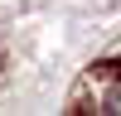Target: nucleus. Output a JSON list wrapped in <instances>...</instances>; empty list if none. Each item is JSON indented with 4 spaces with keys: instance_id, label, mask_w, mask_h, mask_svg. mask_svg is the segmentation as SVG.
Wrapping results in <instances>:
<instances>
[{
    "instance_id": "obj_1",
    "label": "nucleus",
    "mask_w": 121,
    "mask_h": 116,
    "mask_svg": "<svg viewBox=\"0 0 121 116\" xmlns=\"http://www.w3.org/2000/svg\"><path fill=\"white\" fill-rule=\"evenodd\" d=\"M97 111H121V87H112V92H102V106Z\"/></svg>"
}]
</instances>
